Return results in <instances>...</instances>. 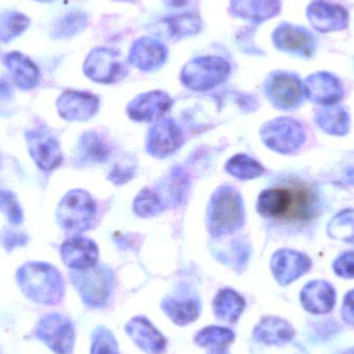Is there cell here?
<instances>
[{
	"mask_svg": "<svg viewBox=\"0 0 354 354\" xmlns=\"http://www.w3.org/2000/svg\"><path fill=\"white\" fill-rule=\"evenodd\" d=\"M164 208V202L162 201L159 194L156 193L153 189H142L135 199L134 209L138 216L143 218L156 216L162 212Z\"/></svg>",
	"mask_w": 354,
	"mask_h": 354,
	"instance_id": "cell-30",
	"label": "cell"
},
{
	"mask_svg": "<svg viewBox=\"0 0 354 354\" xmlns=\"http://www.w3.org/2000/svg\"><path fill=\"white\" fill-rule=\"evenodd\" d=\"M342 317L347 324H354V290L349 291L345 297Z\"/></svg>",
	"mask_w": 354,
	"mask_h": 354,
	"instance_id": "cell-35",
	"label": "cell"
},
{
	"mask_svg": "<svg viewBox=\"0 0 354 354\" xmlns=\"http://www.w3.org/2000/svg\"><path fill=\"white\" fill-rule=\"evenodd\" d=\"M0 212L6 214L10 223L20 225L23 222V212L17 201L16 196L8 191H0Z\"/></svg>",
	"mask_w": 354,
	"mask_h": 354,
	"instance_id": "cell-33",
	"label": "cell"
},
{
	"mask_svg": "<svg viewBox=\"0 0 354 354\" xmlns=\"http://www.w3.org/2000/svg\"><path fill=\"white\" fill-rule=\"evenodd\" d=\"M260 136L264 145L283 155L299 151L306 141V131L299 120L290 118H280L266 122Z\"/></svg>",
	"mask_w": 354,
	"mask_h": 354,
	"instance_id": "cell-5",
	"label": "cell"
},
{
	"mask_svg": "<svg viewBox=\"0 0 354 354\" xmlns=\"http://www.w3.org/2000/svg\"><path fill=\"white\" fill-rule=\"evenodd\" d=\"M172 100L162 91L139 95L128 106L129 116L136 122L160 120L171 108Z\"/></svg>",
	"mask_w": 354,
	"mask_h": 354,
	"instance_id": "cell-16",
	"label": "cell"
},
{
	"mask_svg": "<svg viewBox=\"0 0 354 354\" xmlns=\"http://www.w3.org/2000/svg\"><path fill=\"white\" fill-rule=\"evenodd\" d=\"M257 209L264 218L287 222H308L318 212L316 194L303 183L277 185L261 192Z\"/></svg>",
	"mask_w": 354,
	"mask_h": 354,
	"instance_id": "cell-1",
	"label": "cell"
},
{
	"mask_svg": "<svg viewBox=\"0 0 354 354\" xmlns=\"http://www.w3.org/2000/svg\"><path fill=\"white\" fill-rule=\"evenodd\" d=\"M243 309L245 301L232 289H222L214 301V311L216 317L229 324L236 322Z\"/></svg>",
	"mask_w": 354,
	"mask_h": 354,
	"instance_id": "cell-22",
	"label": "cell"
},
{
	"mask_svg": "<svg viewBox=\"0 0 354 354\" xmlns=\"http://www.w3.org/2000/svg\"><path fill=\"white\" fill-rule=\"evenodd\" d=\"M8 68L12 78L21 89H31L39 81V72L32 62L22 56H12L8 58Z\"/></svg>",
	"mask_w": 354,
	"mask_h": 354,
	"instance_id": "cell-25",
	"label": "cell"
},
{
	"mask_svg": "<svg viewBox=\"0 0 354 354\" xmlns=\"http://www.w3.org/2000/svg\"><path fill=\"white\" fill-rule=\"evenodd\" d=\"M333 270L337 276L343 279H354V251L341 254L333 263Z\"/></svg>",
	"mask_w": 354,
	"mask_h": 354,
	"instance_id": "cell-34",
	"label": "cell"
},
{
	"mask_svg": "<svg viewBox=\"0 0 354 354\" xmlns=\"http://www.w3.org/2000/svg\"><path fill=\"white\" fill-rule=\"evenodd\" d=\"M62 260L71 270H85L95 266L99 250L95 241L82 236H74L64 241L60 250Z\"/></svg>",
	"mask_w": 354,
	"mask_h": 354,
	"instance_id": "cell-15",
	"label": "cell"
},
{
	"mask_svg": "<svg viewBox=\"0 0 354 354\" xmlns=\"http://www.w3.org/2000/svg\"><path fill=\"white\" fill-rule=\"evenodd\" d=\"M295 337L292 326L277 317H266L254 330V338L268 346H284Z\"/></svg>",
	"mask_w": 354,
	"mask_h": 354,
	"instance_id": "cell-19",
	"label": "cell"
},
{
	"mask_svg": "<svg viewBox=\"0 0 354 354\" xmlns=\"http://www.w3.org/2000/svg\"><path fill=\"white\" fill-rule=\"evenodd\" d=\"M243 200L239 192L223 187L212 196L208 212V228L214 236L231 234L243 224Z\"/></svg>",
	"mask_w": 354,
	"mask_h": 354,
	"instance_id": "cell-3",
	"label": "cell"
},
{
	"mask_svg": "<svg viewBox=\"0 0 354 354\" xmlns=\"http://www.w3.org/2000/svg\"><path fill=\"white\" fill-rule=\"evenodd\" d=\"M97 214V206L91 196L82 189L68 192L57 207L58 223L71 233H81L91 228Z\"/></svg>",
	"mask_w": 354,
	"mask_h": 354,
	"instance_id": "cell-4",
	"label": "cell"
},
{
	"mask_svg": "<svg viewBox=\"0 0 354 354\" xmlns=\"http://www.w3.org/2000/svg\"><path fill=\"white\" fill-rule=\"evenodd\" d=\"M234 341V334L228 328L212 326L200 330L195 342L201 347H209L214 351H223Z\"/></svg>",
	"mask_w": 354,
	"mask_h": 354,
	"instance_id": "cell-29",
	"label": "cell"
},
{
	"mask_svg": "<svg viewBox=\"0 0 354 354\" xmlns=\"http://www.w3.org/2000/svg\"><path fill=\"white\" fill-rule=\"evenodd\" d=\"M226 171L236 178L247 180L261 176L266 169L256 160L252 159L249 156L239 153L229 160L226 164Z\"/></svg>",
	"mask_w": 354,
	"mask_h": 354,
	"instance_id": "cell-28",
	"label": "cell"
},
{
	"mask_svg": "<svg viewBox=\"0 0 354 354\" xmlns=\"http://www.w3.org/2000/svg\"><path fill=\"white\" fill-rule=\"evenodd\" d=\"M270 268L276 280L285 286L307 274L311 270L312 260L301 252L282 249L272 255Z\"/></svg>",
	"mask_w": 354,
	"mask_h": 354,
	"instance_id": "cell-11",
	"label": "cell"
},
{
	"mask_svg": "<svg viewBox=\"0 0 354 354\" xmlns=\"http://www.w3.org/2000/svg\"><path fill=\"white\" fill-rule=\"evenodd\" d=\"M266 95L277 109L291 111L301 106L305 91L299 77L288 73H277L268 81Z\"/></svg>",
	"mask_w": 354,
	"mask_h": 354,
	"instance_id": "cell-8",
	"label": "cell"
},
{
	"mask_svg": "<svg viewBox=\"0 0 354 354\" xmlns=\"http://www.w3.org/2000/svg\"><path fill=\"white\" fill-rule=\"evenodd\" d=\"M35 335L55 354H72L74 351L75 328L66 316L50 313L39 319Z\"/></svg>",
	"mask_w": 354,
	"mask_h": 354,
	"instance_id": "cell-7",
	"label": "cell"
},
{
	"mask_svg": "<svg viewBox=\"0 0 354 354\" xmlns=\"http://www.w3.org/2000/svg\"><path fill=\"white\" fill-rule=\"evenodd\" d=\"M212 354H224L221 353V351H214Z\"/></svg>",
	"mask_w": 354,
	"mask_h": 354,
	"instance_id": "cell-37",
	"label": "cell"
},
{
	"mask_svg": "<svg viewBox=\"0 0 354 354\" xmlns=\"http://www.w3.org/2000/svg\"><path fill=\"white\" fill-rule=\"evenodd\" d=\"M279 47L295 53L310 56L312 53V43L309 35L301 32L292 27H284L277 33Z\"/></svg>",
	"mask_w": 354,
	"mask_h": 354,
	"instance_id": "cell-26",
	"label": "cell"
},
{
	"mask_svg": "<svg viewBox=\"0 0 354 354\" xmlns=\"http://www.w3.org/2000/svg\"><path fill=\"white\" fill-rule=\"evenodd\" d=\"M25 138L29 153L39 169L51 171L62 164L59 143L47 129L28 131Z\"/></svg>",
	"mask_w": 354,
	"mask_h": 354,
	"instance_id": "cell-10",
	"label": "cell"
},
{
	"mask_svg": "<svg viewBox=\"0 0 354 354\" xmlns=\"http://www.w3.org/2000/svg\"><path fill=\"white\" fill-rule=\"evenodd\" d=\"M71 279L85 305L100 308L107 303L111 289L112 274L103 266L73 270Z\"/></svg>",
	"mask_w": 354,
	"mask_h": 354,
	"instance_id": "cell-6",
	"label": "cell"
},
{
	"mask_svg": "<svg viewBox=\"0 0 354 354\" xmlns=\"http://www.w3.org/2000/svg\"><path fill=\"white\" fill-rule=\"evenodd\" d=\"M109 153V147H108L105 139L95 133H86L81 137L80 141H79V159L83 163H103L108 159Z\"/></svg>",
	"mask_w": 354,
	"mask_h": 354,
	"instance_id": "cell-23",
	"label": "cell"
},
{
	"mask_svg": "<svg viewBox=\"0 0 354 354\" xmlns=\"http://www.w3.org/2000/svg\"><path fill=\"white\" fill-rule=\"evenodd\" d=\"M229 66L218 58L195 60L185 68L183 82L194 91H204L214 88L228 76Z\"/></svg>",
	"mask_w": 354,
	"mask_h": 354,
	"instance_id": "cell-9",
	"label": "cell"
},
{
	"mask_svg": "<svg viewBox=\"0 0 354 354\" xmlns=\"http://www.w3.org/2000/svg\"><path fill=\"white\" fill-rule=\"evenodd\" d=\"M301 301L308 312L328 313L336 304V291L326 281H311L301 290Z\"/></svg>",
	"mask_w": 354,
	"mask_h": 354,
	"instance_id": "cell-17",
	"label": "cell"
},
{
	"mask_svg": "<svg viewBox=\"0 0 354 354\" xmlns=\"http://www.w3.org/2000/svg\"><path fill=\"white\" fill-rule=\"evenodd\" d=\"M58 113L71 122L91 120L99 109V100L91 93L66 91L57 101Z\"/></svg>",
	"mask_w": 354,
	"mask_h": 354,
	"instance_id": "cell-14",
	"label": "cell"
},
{
	"mask_svg": "<svg viewBox=\"0 0 354 354\" xmlns=\"http://www.w3.org/2000/svg\"><path fill=\"white\" fill-rule=\"evenodd\" d=\"M314 122L326 134L345 136L351 130V115L343 106H326L317 110Z\"/></svg>",
	"mask_w": 354,
	"mask_h": 354,
	"instance_id": "cell-20",
	"label": "cell"
},
{
	"mask_svg": "<svg viewBox=\"0 0 354 354\" xmlns=\"http://www.w3.org/2000/svg\"><path fill=\"white\" fill-rule=\"evenodd\" d=\"M183 142V133L172 120H162L149 130L147 149L156 158L172 155Z\"/></svg>",
	"mask_w": 354,
	"mask_h": 354,
	"instance_id": "cell-12",
	"label": "cell"
},
{
	"mask_svg": "<svg viewBox=\"0 0 354 354\" xmlns=\"http://www.w3.org/2000/svg\"><path fill=\"white\" fill-rule=\"evenodd\" d=\"M91 354H120L115 338L104 326L97 328L93 334Z\"/></svg>",
	"mask_w": 354,
	"mask_h": 354,
	"instance_id": "cell-32",
	"label": "cell"
},
{
	"mask_svg": "<svg viewBox=\"0 0 354 354\" xmlns=\"http://www.w3.org/2000/svg\"><path fill=\"white\" fill-rule=\"evenodd\" d=\"M162 309L174 324L185 326L197 319L200 303L193 297H168L162 303Z\"/></svg>",
	"mask_w": 354,
	"mask_h": 354,
	"instance_id": "cell-21",
	"label": "cell"
},
{
	"mask_svg": "<svg viewBox=\"0 0 354 354\" xmlns=\"http://www.w3.org/2000/svg\"><path fill=\"white\" fill-rule=\"evenodd\" d=\"M126 330L135 344L145 353L161 354L165 351L167 345L165 338L145 318L136 317L131 320L127 324Z\"/></svg>",
	"mask_w": 354,
	"mask_h": 354,
	"instance_id": "cell-18",
	"label": "cell"
},
{
	"mask_svg": "<svg viewBox=\"0 0 354 354\" xmlns=\"http://www.w3.org/2000/svg\"><path fill=\"white\" fill-rule=\"evenodd\" d=\"M17 283L23 295L39 305L55 306L64 297V281L54 266L44 262H28L17 272Z\"/></svg>",
	"mask_w": 354,
	"mask_h": 354,
	"instance_id": "cell-2",
	"label": "cell"
},
{
	"mask_svg": "<svg viewBox=\"0 0 354 354\" xmlns=\"http://www.w3.org/2000/svg\"><path fill=\"white\" fill-rule=\"evenodd\" d=\"M345 177L349 185H354V159L347 165L345 169Z\"/></svg>",
	"mask_w": 354,
	"mask_h": 354,
	"instance_id": "cell-36",
	"label": "cell"
},
{
	"mask_svg": "<svg viewBox=\"0 0 354 354\" xmlns=\"http://www.w3.org/2000/svg\"><path fill=\"white\" fill-rule=\"evenodd\" d=\"M305 95L314 104L332 106L344 97V88L337 77L328 73H316L306 81Z\"/></svg>",
	"mask_w": 354,
	"mask_h": 354,
	"instance_id": "cell-13",
	"label": "cell"
},
{
	"mask_svg": "<svg viewBox=\"0 0 354 354\" xmlns=\"http://www.w3.org/2000/svg\"><path fill=\"white\" fill-rule=\"evenodd\" d=\"M314 20L315 25L320 27L322 22H326V26L328 25V29L332 28L333 25H336L337 23L344 22L346 19V14L344 10L340 8V6H332L330 4L320 2L319 6H316L313 8Z\"/></svg>",
	"mask_w": 354,
	"mask_h": 354,
	"instance_id": "cell-31",
	"label": "cell"
},
{
	"mask_svg": "<svg viewBox=\"0 0 354 354\" xmlns=\"http://www.w3.org/2000/svg\"><path fill=\"white\" fill-rule=\"evenodd\" d=\"M85 73L97 82L111 83L122 78V68L120 64L99 56L87 62Z\"/></svg>",
	"mask_w": 354,
	"mask_h": 354,
	"instance_id": "cell-24",
	"label": "cell"
},
{
	"mask_svg": "<svg viewBox=\"0 0 354 354\" xmlns=\"http://www.w3.org/2000/svg\"><path fill=\"white\" fill-rule=\"evenodd\" d=\"M328 234L337 241L354 243V209L338 212L328 223Z\"/></svg>",
	"mask_w": 354,
	"mask_h": 354,
	"instance_id": "cell-27",
	"label": "cell"
}]
</instances>
